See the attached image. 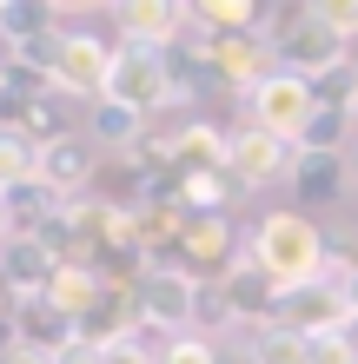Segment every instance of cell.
I'll list each match as a JSON object with an SVG mask.
<instances>
[{"instance_id":"1","label":"cell","mask_w":358,"mask_h":364,"mask_svg":"<svg viewBox=\"0 0 358 364\" xmlns=\"http://www.w3.org/2000/svg\"><path fill=\"white\" fill-rule=\"evenodd\" d=\"M246 252L272 272V285H279V291L325 278V232L312 225L305 212H265V219L252 225V245Z\"/></svg>"},{"instance_id":"2","label":"cell","mask_w":358,"mask_h":364,"mask_svg":"<svg viewBox=\"0 0 358 364\" xmlns=\"http://www.w3.org/2000/svg\"><path fill=\"white\" fill-rule=\"evenodd\" d=\"M199 278L179 272V265H146L139 285H133V318L139 331H166V338H186V325H199Z\"/></svg>"},{"instance_id":"3","label":"cell","mask_w":358,"mask_h":364,"mask_svg":"<svg viewBox=\"0 0 358 364\" xmlns=\"http://www.w3.org/2000/svg\"><path fill=\"white\" fill-rule=\"evenodd\" d=\"M107 100H113V106H126V113H139V119H153L159 106H179V93H173V73H166V53L120 47V53H113Z\"/></svg>"},{"instance_id":"4","label":"cell","mask_w":358,"mask_h":364,"mask_svg":"<svg viewBox=\"0 0 358 364\" xmlns=\"http://www.w3.org/2000/svg\"><path fill=\"white\" fill-rule=\"evenodd\" d=\"M312 113H319V100H312V80H299V73H272L265 87L246 93V126H259L272 139H292V146H299Z\"/></svg>"},{"instance_id":"5","label":"cell","mask_w":358,"mask_h":364,"mask_svg":"<svg viewBox=\"0 0 358 364\" xmlns=\"http://www.w3.org/2000/svg\"><path fill=\"white\" fill-rule=\"evenodd\" d=\"M272 325L319 338V331H358V318H352V298H345L339 278H312V285L279 291V318H272Z\"/></svg>"},{"instance_id":"6","label":"cell","mask_w":358,"mask_h":364,"mask_svg":"<svg viewBox=\"0 0 358 364\" xmlns=\"http://www.w3.org/2000/svg\"><path fill=\"white\" fill-rule=\"evenodd\" d=\"M113 40L100 33H60V67H53V93L67 100H107V80H113Z\"/></svg>"},{"instance_id":"7","label":"cell","mask_w":358,"mask_h":364,"mask_svg":"<svg viewBox=\"0 0 358 364\" xmlns=\"http://www.w3.org/2000/svg\"><path fill=\"white\" fill-rule=\"evenodd\" d=\"M113 33H120V47L173 53L179 40L193 33V20H186L179 0H120V7H113Z\"/></svg>"},{"instance_id":"8","label":"cell","mask_w":358,"mask_h":364,"mask_svg":"<svg viewBox=\"0 0 358 364\" xmlns=\"http://www.w3.org/2000/svg\"><path fill=\"white\" fill-rule=\"evenodd\" d=\"M292 166H299V146L292 139H272V133H259V126L226 133V173H233L246 192L272 186V179H292Z\"/></svg>"},{"instance_id":"9","label":"cell","mask_w":358,"mask_h":364,"mask_svg":"<svg viewBox=\"0 0 358 364\" xmlns=\"http://www.w3.org/2000/svg\"><path fill=\"white\" fill-rule=\"evenodd\" d=\"M219 305H226V318H239V325H272V318H279V285H272V272L252 259V252H239L233 265L219 272Z\"/></svg>"},{"instance_id":"10","label":"cell","mask_w":358,"mask_h":364,"mask_svg":"<svg viewBox=\"0 0 358 364\" xmlns=\"http://www.w3.org/2000/svg\"><path fill=\"white\" fill-rule=\"evenodd\" d=\"M206 73L246 100L252 87H265V80L279 73V60H272V47L259 33H233V40H206Z\"/></svg>"},{"instance_id":"11","label":"cell","mask_w":358,"mask_h":364,"mask_svg":"<svg viewBox=\"0 0 358 364\" xmlns=\"http://www.w3.org/2000/svg\"><path fill=\"white\" fill-rule=\"evenodd\" d=\"M233 225H226V212H206V219H186L179 232V272H193L199 285H219V272L233 265Z\"/></svg>"},{"instance_id":"12","label":"cell","mask_w":358,"mask_h":364,"mask_svg":"<svg viewBox=\"0 0 358 364\" xmlns=\"http://www.w3.org/2000/svg\"><path fill=\"white\" fill-rule=\"evenodd\" d=\"M47 192H60V199H87V186L100 179V159H93V139H80V133H67V139H53L47 153H40V173H33Z\"/></svg>"},{"instance_id":"13","label":"cell","mask_w":358,"mask_h":364,"mask_svg":"<svg viewBox=\"0 0 358 364\" xmlns=\"http://www.w3.org/2000/svg\"><path fill=\"white\" fill-rule=\"evenodd\" d=\"M186 173H226V133L213 119H186L173 133V153H166V179H173V199H179V179Z\"/></svg>"},{"instance_id":"14","label":"cell","mask_w":358,"mask_h":364,"mask_svg":"<svg viewBox=\"0 0 358 364\" xmlns=\"http://www.w3.org/2000/svg\"><path fill=\"white\" fill-rule=\"evenodd\" d=\"M14 331H20V345H33V351H47V358H67L80 345V325L60 318L47 298H20V305H14Z\"/></svg>"},{"instance_id":"15","label":"cell","mask_w":358,"mask_h":364,"mask_svg":"<svg viewBox=\"0 0 358 364\" xmlns=\"http://www.w3.org/2000/svg\"><path fill=\"white\" fill-rule=\"evenodd\" d=\"M53 272H60V259L40 239H7V245H0V278L14 285V298H40Z\"/></svg>"},{"instance_id":"16","label":"cell","mask_w":358,"mask_h":364,"mask_svg":"<svg viewBox=\"0 0 358 364\" xmlns=\"http://www.w3.org/2000/svg\"><path fill=\"white\" fill-rule=\"evenodd\" d=\"M100 291H107V278H100L93 265H60V272L47 278V291H40V298H47L60 318H73V325H80V318L100 305Z\"/></svg>"},{"instance_id":"17","label":"cell","mask_w":358,"mask_h":364,"mask_svg":"<svg viewBox=\"0 0 358 364\" xmlns=\"http://www.w3.org/2000/svg\"><path fill=\"white\" fill-rule=\"evenodd\" d=\"M345 192V153H299L292 166V199L299 205H332Z\"/></svg>"},{"instance_id":"18","label":"cell","mask_w":358,"mask_h":364,"mask_svg":"<svg viewBox=\"0 0 358 364\" xmlns=\"http://www.w3.org/2000/svg\"><path fill=\"white\" fill-rule=\"evenodd\" d=\"M60 33V7L53 0H0V47H33V40Z\"/></svg>"},{"instance_id":"19","label":"cell","mask_w":358,"mask_h":364,"mask_svg":"<svg viewBox=\"0 0 358 364\" xmlns=\"http://www.w3.org/2000/svg\"><path fill=\"white\" fill-rule=\"evenodd\" d=\"M199 40H233V33H259V0H193L186 7Z\"/></svg>"},{"instance_id":"20","label":"cell","mask_w":358,"mask_h":364,"mask_svg":"<svg viewBox=\"0 0 358 364\" xmlns=\"http://www.w3.org/2000/svg\"><path fill=\"white\" fill-rule=\"evenodd\" d=\"M146 126H153V119L126 113V106H113V100H93V106H87V139H93V146H107L113 159H120V153H133V146L146 139Z\"/></svg>"},{"instance_id":"21","label":"cell","mask_w":358,"mask_h":364,"mask_svg":"<svg viewBox=\"0 0 358 364\" xmlns=\"http://www.w3.org/2000/svg\"><path fill=\"white\" fill-rule=\"evenodd\" d=\"M246 364H312V338L285 331V325H265V331H252Z\"/></svg>"},{"instance_id":"22","label":"cell","mask_w":358,"mask_h":364,"mask_svg":"<svg viewBox=\"0 0 358 364\" xmlns=\"http://www.w3.org/2000/svg\"><path fill=\"white\" fill-rule=\"evenodd\" d=\"M358 133V113H339V106H319V113L305 119V133H299V153H345Z\"/></svg>"},{"instance_id":"23","label":"cell","mask_w":358,"mask_h":364,"mask_svg":"<svg viewBox=\"0 0 358 364\" xmlns=\"http://www.w3.org/2000/svg\"><path fill=\"white\" fill-rule=\"evenodd\" d=\"M40 173V146H27L14 133V126H0V192H14V186H27Z\"/></svg>"},{"instance_id":"24","label":"cell","mask_w":358,"mask_h":364,"mask_svg":"<svg viewBox=\"0 0 358 364\" xmlns=\"http://www.w3.org/2000/svg\"><path fill=\"white\" fill-rule=\"evenodd\" d=\"M312 100H319V106H339V113H358V73H352V60L312 80Z\"/></svg>"},{"instance_id":"25","label":"cell","mask_w":358,"mask_h":364,"mask_svg":"<svg viewBox=\"0 0 358 364\" xmlns=\"http://www.w3.org/2000/svg\"><path fill=\"white\" fill-rule=\"evenodd\" d=\"M312 14L325 20V33H332V40H345V47L358 40V0H312Z\"/></svg>"},{"instance_id":"26","label":"cell","mask_w":358,"mask_h":364,"mask_svg":"<svg viewBox=\"0 0 358 364\" xmlns=\"http://www.w3.org/2000/svg\"><path fill=\"white\" fill-rule=\"evenodd\" d=\"M159 364H219V351H213V338L186 331V338H166L159 345Z\"/></svg>"},{"instance_id":"27","label":"cell","mask_w":358,"mask_h":364,"mask_svg":"<svg viewBox=\"0 0 358 364\" xmlns=\"http://www.w3.org/2000/svg\"><path fill=\"white\" fill-rule=\"evenodd\" d=\"M312 364H358V331H319L312 338Z\"/></svg>"},{"instance_id":"28","label":"cell","mask_w":358,"mask_h":364,"mask_svg":"<svg viewBox=\"0 0 358 364\" xmlns=\"http://www.w3.org/2000/svg\"><path fill=\"white\" fill-rule=\"evenodd\" d=\"M100 364H159V345H146V338H120V345H100Z\"/></svg>"},{"instance_id":"29","label":"cell","mask_w":358,"mask_h":364,"mask_svg":"<svg viewBox=\"0 0 358 364\" xmlns=\"http://www.w3.org/2000/svg\"><path fill=\"white\" fill-rule=\"evenodd\" d=\"M0 364H60V358H47V351H33V345H14Z\"/></svg>"},{"instance_id":"30","label":"cell","mask_w":358,"mask_h":364,"mask_svg":"<svg viewBox=\"0 0 358 364\" xmlns=\"http://www.w3.org/2000/svg\"><path fill=\"white\" fill-rule=\"evenodd\" d=\"M14 239V212H7V192H0V245Z\"/></svg>"},{"instance_id":"31","label":"cell","mask_w":358,"mask_h":364,"mask_svg":"<svg viewBox=\"0 0 358 364\" xmlns=\"http://www.w3.org/2000/svg\"><path fill=\"white\" fill-rule=\"evenodd\" d=\"M14 305H20V298H14V285H7V278H0V318H14Z\"/></svg>"},{"instance_id":"32","label":"cell","mask_w":358,"mask_h":364,"mask_svg":"<svg viewBox=\"0 0 358 364\" xmlns=\"http://www.w3.org/2000/svg\"><path fill=\"white\" fill-rule=\"evenodd\" d=\"M345 298H352V318H358V272L345 278Z\"/></svg>"},{"instance_id":"33","label":"cell","mask_w":358,"mask_h":364,"mask_svg":"<svg viewBox=\"0 0 358 364\" xmlns=\"http://www.w3.org/2000/svg\"><path fill=\"white\" fill-rule=\"evenodd\" d=\"M0 100H7V47H0Z\"/></svg>"},{"instance_id":"34","label":"cell","mask_w":358,"mask_h":364,"mask_svg":"<svg viewBox=\"0 0 358 364\" xmlns=\"http://www.w3.org/2000/svg\"><path fill=\"white\" fill-rule=\"evenodd\" d=\"M352 186H358V153H352Z\"/></svg>"},{"instance_id":"35","label":"cell","mask_w":358,"mask_h":364,"mask_svg":"<svg viewBox=\"0 0 358 364\" xmlns=\"http://www.w3.org/2000/svg\"><path fill=\"white\" fill-rule=\"evenodd\" d=\"M352 73H358V53H352Z\"/></svg>"}]
</instances>
